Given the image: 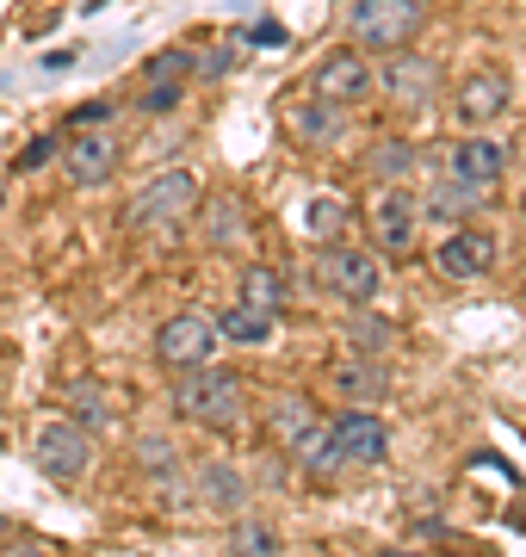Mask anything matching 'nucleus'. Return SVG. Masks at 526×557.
Returning a JSON list of instances; mask_svg holds the SVG:
<instances>
[{"mask_svg":"<svg viewBox=\"0 0 526 557\" xmlns=\"http://www.w3.org/2000/svg\"><path fill=\"white\" fill-rule=\"evenodd\" d=\"M192 69H199L204 81H223L229 69H236V44H217V50H192Z\"/></svg>","mask_w":526,"mask_h":557,"instance_id":"7c9ffc66","label":"nucleus"},{"mask_svg":"<svg viewBox=\"0 0 526 557\" xmlns=\"http://www.w3.org/2000/svg\"><path fill=\"white\" fill-rule=\"evenodd\" d=\"M229 557H279V533L261 527V520H236V533H229Z\"/></svg>","mask_w":526,"mask_h":557,"instance_id":"393cba45","label":"nucleus"},{"mask_svg":"<svg viewBox=\"0 0 526 557\" xmlns=\"http://www.w3.org/2000/svg\"><path fill=\"white\" fill-rule=\"evenodd\" d=\"M323 428H328V421L316 416V403H310V397H279V403H273V440L291 446L316 478L335 471V465H328V446H323Z\"/></svg>","mask_w":526,"mask_h":557,"instance_id":"1a4fd4ad","label":"nucleus"},{"mask_svg":"<svg viewBox=\"0 0 526 557\" xmlns=\"http://www.w3.org/2000/svg\"><path fill=\"white\" fill-rule=\"evenodd\" d=\"M496 267V236L489 230H452V236L434 248V273L452 278V285H471Z\"/></svg>","mask_w":526,"mask_h":557,"instance_id":"4468645a","label":"nucleus"},{"mask_svg":"<svg viewBox=\"0 0 526 557\" xmlns=\"http://www.w3.org/2000/svg\"><path fill=\"white\" fill-rule=\"evenodd\" d=\"M415 161H422V149L409 137H378L365 149V174L378 180V186H403V180L415 174Z\"/></svg>","mask_w":526,"mask_h":557,"instance_id":"6ab92c4d","label":"nucleus"},{"mask_svg":"<svg viewBox=\"0 0 526 557\" xmlns=\"http://www.w3.org/2000/svg\"><path fill=\"white\" fill-rule=\"evenodd\" d=\"M347 341H353V354H385L390 341H397V322H372V317H353V322H347Z\"/></svg>","mask_w":526,"mask_h":557,"instance_id":"cd10ccee","label":"nucleus"},{"mask_svg":"<svg viewBox=\"0 0 526 557\" xmlns=\"http://www.w3.org/2000/svg\"><path fill=\"white\" fill-rule=\"evenodd\" d=\"M174 416L192 421V428H211V434H236L248 416V391L236 372H223V366H186L174 372Z\"/></svg>","mask_w":526,"mask_h":557,"instance_id":"f257e3e1","label":"nucleus"},{"mask_svg":"<svg viewBox=\"0 0 526 557\" xmlns=\"http://www.w3.org/2000/svg\"><path fill=\"white\" fill-rule=\"evenodd\" d=\"M0 205H7V186H0Z\"/></svg>","mask_w":526,"mask_h":557,"instance_id":"c9c22d12","label":"nucleus"},{"mask_svg":"<svg viewBox=\"0 0 526 557\" xmlns=\"http://www.w3.org/2000/svg\"><path fill=\"white\" fill-rule=\"evenodd\" d=\"M32 458H38V471L50 483H82L87 465H93V440L75 421H43L38 440H32Z\"/></svg>","mask_w":526,"mask_h":557,"instance_id":"6e6552de","label":"nucleus"},{"mask_svg":"<svg viewBox=\"0 0 526 557\" xmlns=\"http://www.w3.org/2000/svg\"><path fill=\"white\" fill-rule=\"evenodd\" d=\"M316 285H323L328 298H341V304H372L378 285H385V267H378L372 248L323 242V255H316Z\"/></svg>","mask_w":526,"mask_h":557,"instance_id":"20e7f679","label":"nucleus"},{"mask_svg":"<svg viewBox=\"0 0 526 557\" xmlns=\"http://www.w3.org/2000/svg\"><path fill=\"white\" fill-rule=\"evenodd\" d=\"M68 421H75V428L105 434V428H112V397H105V384H93V379L68 384Z\"/></svg>","mask_w":526,"mask_h":557,"instance_id":"412c9836","label":"nucleus"},{"mask_svg":"<svg viewBox=\"0 0 526 557\" xmlns=\"http://www.w3.org/2000/svg\"><path fill=\"white\" fill-rule=\"evenodd\" d=\"M328 379H335L341 403H353V409H372L378 397H390V366L378 354H347Z\"/></svg>","mask_w":526,"mask_h":557,"instance_id":"dca6fc26","label":"nucleus"},{"mask_svg":"<svg viewBox=\"0 0 526 557\" xmlns=\"http://www.w3.org/2000/svg\"><path fill=\"white\" fill-rule=\"evenodd\" d=\"M422 0H353V13H347V32H353V50L365 57H390V50H409V44L422 38Z\"/></svg>","mask_w":526,"mask_h":557,"instance_id":"f03ea898","label":"nucleus"},{"mask_svg":"<svg viewBox=\"0 0 526 557\" xmlns=\"http://www.w3.org/2000/svg\"><path fill=\"white\" fill-rule=\"evenodd\" d=\"M242 304H254V310H266V317H279L285 278L273 273V267H242Z\"/></svg>","mask_w":526,"mask_h":557,"instance_id":"4be33fe9","label":"nucleus"},{"mask_svg":"<svg viewBox=\"0 0 526 557\" xmlns=\"http://www.w3.org/2000/svg\"><path fill=\"white\" fill-rule=\"evenodd\" d=\"M57 156H62V143L50 137V131H43V137H32V143L20 149V174H43V168H50Z\"/></svg>","mask_w":526,"mask_h":557,"instance_id":"c756f323","label":"nucleus"},{"mask_svg":"<svg viewBox=\"0 0 526 557\" xmlns=\"http://www.w3.org/2000/svg\"><path fill=\"white\" fill-rule=\"evenodd\" d=\"M180 94H186V81H142L137 106L149 112V119H162V112H174V106H180Z\"/></svg>","mask_w":526,"mask_h":557,"instance_id":"c85d7f7f","label":"nucleus"},{"mask_svg":"<svg viewBox=\"0 0 526 557\" xmlns=\"http://www.w3.org/2000/svg\"><path fill=\"white\" fill-rule=\"evenodd\" d=\"M446 174L477 186V193H489V186L508 174V149L489 137V131H465V137L452 143V156H446Z\"/></svg>","mask_w":526,"mask_h":557,"instance_id":"ddd939ff","label":"nucleus"},{"mask_svg":"<svg viewBox=\"0 0 526 557\" xmlns=\"http://www.w3.org/2000/svg\"><path fill=\"white\" fill-rule=\"evenodd\" d=\"M204 186L192 168H162V174L142 186L137 199H130V230H174V223H192V211H199Z\"/></svg>","mask_w":526,"mask_h":557,"instance_id":"7ed1b4c3","label":"nucleus"},{"mask_svg":"<svg viewBox=\"0 0 526 557\" xmlns=\"http://www.w3.org/2000/svg\"><path fill=\"white\" fill-rule=\"evenodd\" d=\"M217 322V341H236V347H261V341H273V329H279V317H266V310H254V304H236V310H223Z\"/></svg>","mask_w":526,"mask_h":557,"instance_id":"aec40b11","label":"nucleus"},{"mask_svg":"<svg viewBox=\"0 0 526 557\" xmlns=\"http://www.w3.org/2000/svg\"><path fill=\"white\" fill-rule=\"evenodd\" d=\"M7 557H50V552H43V545H13Z\"/></svg>","mask_w":526,"mask_h":557,"instance_id":"473e14b6","label":"nucleus"},{"mask_svg":"<svg viewBox=\"0 0 526 557\" xmlns=\"http://www.w3.org/2000/svg\"><path fill=\"white\" fill-rule=\"evenodd\" d=\"M323 446H328V465H378L390 453V428L372 409H341L323 428Z\"/></svg>","mask_w":526,"mask_h":557,"instance_id":"423d86ee","label":"nucleus"},{"mask_svg":"<svg viewBox=\"0 0 526 557\" xmlns=\"http://www.w3.org/2000/svg\"><path fill=\"white\" fill-rule=\"evenodd\" d=\"M372 87H385V100L390 106H427V100H440V62H427L415 57V50H390L385 69H372Z\"/></svg>","mask_w":526,"mask_h":557,"instance_id":"9d476101","label":"nucleus"},{"mask_svg":"<svg viewBox=\"0 0 526 557\" xmlns=\"http://www.w3.org/2000/svg\"><path fill=\"white\" fill-rule=\"evenodd\" d=\"M347 218H353V205L341 193H323V199H310V236L316 242H341Z\"/></svg>","mask_w":526,"mask_h":557,"instance_id":"b1692460","label":"nucleus"},{"mask_svg":"<svg viewBox=\"0 0 526 557\" xmlns=\"http://www.w3.org/2000/svg\"><path fill=\"white\" fill-rule=\"evenodd\" d=\"M105 119H112V100H87V106H75V112H68V124H75V131H100Z\"/></svg>","mask_w":526,"mask_h":557,"instance_id":"2f4dec72","label":"nucleus"},{"mask_svg":"<svg viewBox=\"0 0 526 557\" xmlns=\"http://www.w3.org/2000/svg\"><path fill=\"white\" fill-rule=\"evenodd\" d=\"M0 397H7V379H0Z\"/></svg>","mask_w":526,"mask_h":557,"instance_id":"f704fd0d","label":"nucleus"},{"mask_svg":"<svg viewBox=\"0 0 526 557\" xmlns=\"http://www.w3.org/2000/svg\"><path fill=\"white\" fill-rule=\"evenodd\" d=\"M385 557H415V552H385Z\"/></svg>","mask_w":526,"mask_h":557,"instance_id":"72a5a7b5","label":"nucleus"},{"mask_svg":"<svg viewBox=\"0 0 526 557\" xmlns=\"http://www.w3.org/2000/svg\"><path fill=\"white\" fill-rule=\"evenodd\" d=\"M62 168H68V180L75 186H105V180L118 174V137L112 131H75V143L62 149Z\"/></svg>","mask_w":526,"mask_h":557,"instance_id":"2eb2a0df","label":"nucleus"},{"mask_svg":"<svg viewBox=\"0 0 526 557\" xmlns=\"http://www.w3.org/2000/svg\"><path fill=\"white\" fill-rule=\"evenodd\" d=\"M477 205H484V193H477V186H465V180L446 174V186H434V199H427L422 211H434V218H471Z\"/></svg>","mask_w":526,"mask_h":557,"instance_id":"5701e85b","label":"nucleus"},{"mask_svg":"<svg viewBox=\"0 0 526 557\" xmlns=\"http://www.w3.org/2000/svg\"><path fill=\"white\" fill-rule=\"evenodd\" d=\"M217 354V322L204 310H174V317L155 329V366L167 372H186V366H204Z\"/></svg>","mask_w":526,"mask_h":557,"instance_id":"0eeeda50","label":"nucleus"},{"mask_svg":"<svg viewBox=\"0 0 526 557\" xmlns=\"http://www.w3.org/2000/svg\"><path fill=\"white\" fill-rule=\"evenodd\" d=\"M452 106H459V119H465L471 131H489V119H502L508 106H514V75H508L502 62H484V69H471V75L459 81Z\"/></svg>","mask_w":526,"mask_h":557,"instance_id":"9b49d317","label":"nucleus"},{"mask_svg":"<svg viewBox=\"0 0 526 557\" xmlns=\"http://www.w3.org/2000/svg\"><path fill=\"white\" fill-rule=\"evenodd\" d=\"M199 230L211 248H242L248 242V205L236 199V193H211V199H199Z\"/></svg>","mask_w":526,"mask_h":557,"instance_id":"f3484780","label":"nucleus"},{"mask_svg":"<svg viewBox=\"0 0 526 557\" xmlns=\"http://www.w3.org/2000/svg\"><path fill=\"white\" fill-rule=\"evenodd\" d=\"M285 124H291V137L310 143V149H335V143H341V131H347L341 106H328V100L298 106V112H285Z\"/></svg>","mask_w":526,"mask_h":557,"instance_id":"a211bd4d","label":"nucleus"},{"mask_svg":"<svg viewBox=\"0 0 526 557\" xmlns=\"http://www.w3.org/2000/svg\"><path fill=\"white\" fill-rule=\"evenodd\" d=\"M310 94L328 106H353L372 94V62H365V50H353V44H341V50H328L316 69H310Z\"/></svg>","mask_w":526,"mask_h":557,"instance_id":"f8f14e48","label":"nucleus"},{"mask_svg":"<svg viewBox=\"0 0 526 557\" xmlns=\"http://www.w3.org/2000/svg\"><path fill=\"white\" fill-rule=\"evenodd\" d=\"M415 230H422V199L403 193V186H385L378 199L365 205V236H372V255H409L415 248Z\"/></svg>","mask_w":526,"mask_h":557,"instance_id":"39448f33","label":"nucleus"},{"mask_svg":"<svg viewBox=\"0 0 526 557\" xmlns=\"http://www.w3.org/2000/svg\"><path fill=\"white\" fill-rule=\"evenodd\" d=\"M204 496L217 508H229V515H242V478L229 465H204Z\"/></svg>","mask_w":526,"mask_h":557,"instance_id":"bb28decb","label":"nucleus"},{"mask_svg":"<svg viewBox=\"0 0 526 557\" xmlns=\"http://www.w3.org/2000/svg\"><path fill=\"white\" fill-rule=\"evenodd\" d=\"M192 75V44H167L142 62V81H186Z\"/></svg>","mask_w":526,"mask_h":557,"instance_id":"a878e982","label":"nucleus"}]
</instances>
